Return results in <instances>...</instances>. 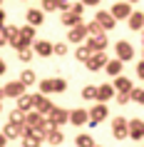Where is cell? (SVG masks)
<instances>
[{"mask_svg": "<svg viewBox=\"0 0 144 147\" xmlns=\"http://www.w3.org/2000/svg\"><path fill=\"white\" fill-rule=\"evenodd\" d=\"M127 3H139V0H127Z\"/></svg>", "mask_w": 144, "mask_h": 147, "instance_id": "7dc6e473", "label": "cell"}, {"mask_svg": "<svg viewBox=\"0 0 144 147\" xmlns=\"http://www.w3.org/2000/svg\"><path fill=\"white\" fill-rule=\"evenodd\" d=\"M60 8V3H57V0H42V13H52V10H57Z\"/></svg>", "mask_w": 144, "mask_h": 147, "instance_id": "d6a6232c", "label": "cell"}, {"mask_svg": "<svg viewBox=\"0 0 144 147\" xmlns=\"http://www.w3.org/2000/svg\"><path fill=\"white\" fill-rule=\"evenodd\" d=\"M20 82H23L25 87L35 85V70H23V75H20Z\"/></svg>", "mask_w": 144, "mask_h": 147, "instance_id": "83f0119b", "label": "cell"}, {"mask_svg": "<svg viewBox=\"0 0 144 147\" xmlns=\"http://www.w3.org/2000/svg\"><path fill=\"white\" fill-rule=\"evenodd\" d=\"M55 105L52 102H50V97H47V95H35V110H38L40 115H47V112H50V110H52Z\"/></svg>", "mask_w": 144, "mask_h": 147, "instance_id": "5bb4252c", "label": "cell"}, {"mask_svg": "<svg viewBox=\"0 0 144 147\" xmlns=\"http://www.w3.org/2000/svg\"><path fill=\"white\" fill-rule=\"evenodd\" d=\"M94 147H102V145H94Z\"/></svg>", "mask_w": 144, "mask_h": 147, "instance_id": "f907efd6", "label": "cell"}, {"mask_svg": "<svg viewBox=\"0 0 144 147\" xmlns=\"http://www.w3.org/2000/svg\"><path fill=\"white\" fill-rule=\"evenodd\" d=\"M87 112H90V122L87 125H92V127H97V125L102 122V120H107V115H109V110H107L104 102H97V105L92 110H87Z\"/></svg>", "mask_w": 144, "mask_h": 147, "instance_id": "7a4b0ae2", "label": "cell"}, {"mask_svg": "<svg viewBox=\"0 0 144 147\" xmlns=\"http://www.w3.org/2000/svg\"><path fill=\"white\" fill-rule=\"evenodd\" d=\"M70 125H75V127H82V125H87L90 122V112L84 107H77V110H72L70 112V120H67Z\"/></svg>", "mask_w": 144, "mask_h": 147, "instance_id": "ba28073f", "label": "cell"}, {"mask_svg": "<svg viewBox=\"0 0 144 147\" xmlns=\"http://www.w3.org/2000/svg\"><path fill=\"white\" fill-rule=\"evenodd\" d=\"M25 132V125H17V122H8L5 125V130H3V135L8 140H15V137H23Z\"/></svg>", "mask_w": 144, "mask_h": 147, "instance_id": "e0dca14e", "label": "cell"}, {"mask_svg": "<svg viewBox=\"0 0 144 147\" xmlns=\"http://www.w3.org/2000/svg\"><path fill=\"white\" fill-rule=\"evenodd\" d=\"M82 97H84V100H94V97H97V87H94V85H87L82 90Z\"/></svg>", "mask_w": 144, "mask_h": 147, "instance_id": "836d02e7", "label": "cell"}, {"mask_svg": "<svg viewBox=\"0 0 144 147\" xmlns=\"http://www.w3.org/2000/svg\"><path fill=\"white\" fill-rule=\"evenodd\" d=\"M127 25L129 30H144V13H132L127 18Z\"/></svg>", "mask_w": 144, "mask_h": 147, "instance_id": "44dd1931", "label": "cell"}, {"mask_svg": "<svg viewBox=\"0 0 144 147\" xmlns=\"http://www.w3.org/2000/svg\"><path fill=\"white\" fill-rule=\"evenodd\" d=\"M122 67H124V62H122V60H117V57H114V60H107V65H104V70L109 72V75H112V78L122 75Z\"/></svg>", "mask_w": 144, "mask_h": 147, "instance_id": "603a6c76", "label": "cell"}, {"mask_svg": "<svg viewBox=\"0 0 144 147\" xmlns=\"http://www.w3.org/2000/svg\"><path fill=\"white\" fill-rule=\"evenodd\" d=\"M107 45H109V40H107V35L102 32V35H94V38L87 40V47H90L92 53H104Z\"/></svg>", "mask_w": 144, "mask_h": 147, "instance_id": "9c48e42d", "label": "cell"}, {"mask_svg": "<svg viewBox=\"0 0 144 147\" xmlns=\"http://www.w3.org/2000/svg\"><path fill=\"white\" fill-rule=\"evenodd\" d=\"M17 57H20V62H30L32 60V50L30 47H23V50H17Z\"/></svg>", "mask_w": 144, "mask_h": 147, "instance_id": "e575fe53", "label": "cell"}, {"mask_svg": "<svg viewBox=\"0 0 144 147\" xmlns=\"http://www.w3.org/2000/svg\"><path fill=\"white\" fill-rule=\"evenodd\" d=\"M67 90V80L65 78H55V92H65Z\"/></svg>", "mask_w": 144, "mask_h": 147, "instance_id": "8d00e7d4", "label": "cell"}, {"mask_svg": "<svg viewBox=\"0 0 144 147\" xmlns=\"http://www.w3.org/2000/svg\"><path fill=\"white\" fill-rule=\"evenodd\" d=\"M32 50H35V55H40V57H50V55H52V42H50V40H35V42H32Z\"/></svg>", "mask_w": 144, "mask_h": 147, "instance_id": "7c38bea8", "label": "cell"}, {"mask_svg": "<svg viewBox=\"0 0 144 147\" xmlns=\"http://www.w3.org/2000/svg\"><path fill=\"white\" fill-rule=\"evenodd\" d=\"M104 65H107V55H104V53H92L90 57H87V62H84V67L90 70V72L104 70Z\"/></svg>", "mask_w": 144, "mask_h": 147, "instance_id": "5b68a950", "label": "cell"}, {"mask_svg": "<svg viewBox=\"0 0 144 147\" xmlns=\"http://www.w3.org/2000/svg\"><path fill=\"white\" fill-rule=\"evenodd\" d=\"M17 38H20V28H15V25H3V40H5V45H13Z\"/></svg>", "mask_w": 144, "mask_h": 147, "instance_id": "d6986e66", "label": "cell"}, {"mask_svg": "<svg viewBox=\"0 0 144 147\" xmlns=\"http://www.w3.org/2000/svg\"><path fill=\"white\" fill-rule=\"evenodd\" d=\"M15 107L20 110V112H30V110H35V95H20L15 102Z\"/></svg>", "mask_w": 144, "mask_h": 147, "instance_id": "9a60e30c", "label": "cell"}, {"mask_svg": "<svg viewBox=\"0 0 144 147\" xmlns=\"http://www.w3.org/2000/svg\"><path fill=\"white\" fill-rule=\"evenodd\" d=\"M109 13H112L114 20H127L132 15V3H114Z\"/></svg>", "mask_w": 144, "mask_h": 147, "instance_id": "52a82bcc", "label": "cell"}, {"mask_svg": "<svg viewBox=\"0 0 144 147\" xmlns=\"http://www.w3.org/2000/svg\"><path fill=\"white\" fill-rule=\"evenodd\" d=\"M67 120H70V110H65V107H52L50 112H47L50 127H60V125H65Z\"/></svg>", "mask_w": 144, "mask_h": 147, "instance_id": "6da1fadb", "label": "cell"}, {"mask_svg": "<svg viewBox=\"0 0 144 147\" xmlns=\"http://www.w3.org/2000/svg\"><path fill=\"white\" fill-rule=\"evenodd\" d=\"M57 3H70V0H57Z\"/></svg>", "mask_w": 144, "mask_h": 147, "instance_id": "bcb514c9", "label": "cell"}, {"mask_svg": "<svg viewBox=\"0 0 144 147\" xmlns=\"http://www.w3.org/2000/svg\"><path fill=\"white\" fill-rule=\"evenodd\" d=\"M114 53H117V60H122V62L134 60V47L129 45L127 40H119V42H114Z\"/></svg>", "mask_w": 144, "mask_h": 147, "instance_id": "3957f363", "label": "cell"}, {"mask_svg": "<svg viewBox=\"0 0 144 147\" xmlns=\"http://www.w3.org/2000/svg\"><path fill=\"white\" fill-rule=\"evenodd\" d=\"M45 137H47V142H50V145H62L65 135H62V130H60V127H50Z\"/></svg>", "mask_w": 144, "mask_h": 147, "instance_id": "7402d4cb", "label": "cell"}, {"mask_svg": "<svg viewBox=\"0 0 144 147\" xmlns=\"http://www.w3.org/2000/svg\"><path fill=\"white\" fill-rule=\"evenodd\" d=\"M129 102H132L129 92H117V105H129Z\"/></svg>", "mask_w": 144, "mask_h": 147, "instance_id": "f35d334b", "label": "cell"}, {"mask_svg": "<svg viewBox=\"0 0 144 147\" xmlns=\"http://www.w3.org/2000/svg\"><path fill=\"white\" fill-rule=\"evenodd\" d=\"M3 95L5 97H20V95H25V85L20 82V80H13V82H8V85L3 87Z\"/></svg>", "mask_w": 144, "mask_h": 147, "instance_id": "30bf717a", "label": "cell"}, {"mask_svg": "<svg viewBox=\"0 0 144 147\" xmlns=\"http://www.w3.org/2000/svg\"><path fill=\"white\" fill-rule=\"evenodd\" d=\"M75 145H77V147H94V140H92L90 135H77Z\"/></svg>", "mask_w": 144, "mask_h": 147, "instance_id": "f546056e", "label": "cell"}, {"mask_svg": "<svg viewBox=\"0 0 144 147\" xmlns=\"http://www.w3.org/2000/svg\"><path fill=\"white\" fill-rule=\"evenodd\" d=\"M70 13H75L77 18H82V13H84V5H82V3H70Z\"/></svg>", "mask_w": 144, "mask_h": 147, "instance_id": "74e56055", "label": "cell"}, {"mask_svg": "<svg viewBox=\"0 0 144 147\" xmlns=\"http://www.w3.org/2000/svg\"><path fill=\"white\" fill-rule=\"evenodd\" d=\"M25 18H27V25H32V28H40V25L45 23V13L38 10V8H30Z\"/></svg>", "mask_w": 144, "mask_h": 147, "instance_id": "2e32d148", "label": "cell"}, {"mask_svg": "<svg viewBox=\"0 0 144 147\" xmlns=\"http://www.w3.org/2000/svg\"><path fill=\"white\" fill-rule=\"evenodd\" d=\"M52 55H67V45L65 42H52Z\"/></svg>", "mask_w": 144, "mask_h": 147, "instance_id": "d590c367", "label": "cell"}, {"mask_svg": "<svg viewBox=\"0 0 144 147\" xmlns=\"http://www.w3.org/2000/svg\"><path fill=\"white\" fill-rule=\"evenodd\" d=\"M3 45H5V42H3V40H0V47H3Z\"/></svg>", "mask_w": 144, "mask_h": 147, "instance_id": "681fc988", "label": "cell"}, {"mask_svg": "<svg viewBox=\"0 0 144 147\" xmlns=\"http://www.w3.org/2000/svg\"><path fill=\"white\" fill-rule=\"evenodd\" d=\"M84 28H87V35H90V38H94V35H102V32H104L102 28H99V23H97V20H92V23H87Z\"/></svg>", "mask_w": 144, "mask_h": 147, "instance_id": "f1b7e54d", "label": "cell"}, {"mask_svg": "<svg viewBox=\"0 0 144 147\" xmlns=\"http://www.w3.org/2000/svg\"><path fill=\"white\" fill-rule=\"evenodd\" d=\"M114 90H117V92H129V90H132V87H134V85H132V80H129V78H124V75H117V78H114Z\"/></svg>", "mask_w": 144, "mask_h": 147, "instance_id": "ffe728a7", "label": "cell"}, {"mask_svg": "<svg viewBox=\"0 0 144 147\" xmlns=\"http://www.w3.org/2000/svg\"><path fill=\"white\" fill-rule=\"evenodd\" d=\"M112 135L117 140H127L129 137V120H124V117H114V120H112Z\"/></svg>", "mask_w": 144, "mask_h": 147, "instance_id": "277c9868", "label": "cell"}, {"mask_svg": "<svg viewBox=\"0 0 144 147\" xmlns=\"http://www.w3.org/2000/svg\"><path fill=\"white\" fill-rule=\"evenodd\" d=\"M87 40V28H84V23H77L70 28L67 32V42H84Z\"/></svg>", "mask_w": 144, "mask_h": 147, "instance_id": "8992f818", "label": "cell"}, {"mask_svg": "<svg viewBox=\"0 0 144 147\" xmlns=\"http://www.w3.org/2000/svg\"><path fill=\"white\" fill-rule=\"evenodd\" d=\"M40 92H42V95H50V92H55V78L40 80Z\"/></svg>", "mask_w": 144, "mask_h": 147, "instance_id": "4316f807", "label": "cell"}, {"mask_svg": "<svg viewBox=\"0 0 144 147\" xmlns=\"http://www.w3.org/2000/svg\"><path fill=\"white\" fill-rule=\"evenodd\" d=\"M5 70H8V65H5V60L0 57V75H5Z\"/></svg>", "mask_w": 144, "mask_h": 147, "instance_id": "60d3db41", "label": "cell"}, {"mask_svg": "<svg viewBox=\"0 0 144 147\" xmlns=\"http://www.w3.org/2000/svg\"><path fill=\"white\" fill-rule=\"evenodd\" d=\"M5 142H8V137H5V135L0 132V147H5Z\"/></svg>", "mask_w": 144, "mask_h": 147, "instance_id": "7bdbcfd3", "label": "cell"}, {"mask_svg": "<svg viewBox=\"0 0 144 147\" xmlns=\"http://www.w3.org/2000/svg\"><path fill=\"white\" fill-rule=\"evenodd\" d=\"M142 45H144V30H142Z\"/></svg>", "mask_w": 144, "mask_h": 147, "instance_id": "f6af8a7d", "label": "cell"}, {"mask_svg": "<svg viewBox=\"0 0 144 147\" xmlns=\"http://www.w3.org/2000/svg\"><path fill=\"white\" fill-rule=\"evenodd\" d=\"M137 75H139V80H144V60L137 62Z\"/></svg>", "mask_w": 144, "mask_h": 147, "instance_id": "ab89813d", "label": "cell"}, {"mask_svg": "<svg viewBox=\"0 0 144 147\" xmlns=\"http://www.w3.org/2000/svg\"><path fill=\"white\" fill-rule=\"evenodd\" d=\"M10 122H17V125H25V112H20V110H13V112H10V117H8Z\"/></svg>", "mask_w": 144, "mask_h": 147, "instance_id": "1f68e13d", "label": "cell"}, {"mask_svg": "<svg viewBox=\"0 0 144 147\" xmlns=\"http://www.w3.org/2000/svg\"><path fill=\"white\" fill-rule=\"evenodd\" d=\"M129 95H132V100H134V102L144 105V87H132V90H129Z\"/></svg>", "mask_w": 144, "mask_h": 147, "instance_id": "4dcf8cb0", "label": "cell"}, {"mask_svg": "<svg viewBox=\"0 0 144 147\" xmlns=\"http://www.w3.org/2000/svg\"><path fill=\"white\" fill-rule=\"evenodd\" d=\"M0 112H3V102H0Z\"/></svg>", "mask_w": 144, "mask_h": 147, "instance_id": "c3c4849f", "label": "cell"}, {"mask_svg": "<svg viewBox=\"0 0 144 147\" xmlns=\"http://www.w3.org/2000/svg\"><path fill=\"white\" fill-rule=\"evenodd\" d=\"M129 137L132 140H144V120L142 117L129 120Z\"/></svg>", "mask_w": 144, "mask_h": 147, "instance_id": "8fae6325", "label": "cell"}, {"mask_svg": "<svg viewBox=\"0 0 144 147\" xmlns=\"http://www.w3.org/2000/svg\"><path fill=\"white\" fill-rule=\"evenodd\" d=\"M5 25V13H3V8H0V28Z\"/></svg>", "mask_w": 144, "mask_h": 147, "instance_id": "ee69618b", "label": "cell"}, {"mask_svg": "<svg viewBox=\"0 0 144 147\" xmlns=\"http://www.w3.org/2000/svg\"><path fill=\"white\" fill-rule=\"evenodd\" d=\"M82 5H99V0H80Z\"/></svg>", "mask_w": 144, "mask_h": 147, "instance_id": "b9f144b4", "label": "cell"}, {"mask_svg": "<svg viewBox=\"0 0 144 147\" xmlns=\"http://www.w3.org/2000/svg\"><path fill=\"white\" fill-rule=\"evenodd\" d=\"M77 23H82V18H77L75 13H70V10H65V13H62V25L72 28V25H77Z\"/></svg>", "mask_w": 144, "mask_h": 147, "instance_id": "d4e9b609", "label": "cell"}, {"mask_svg": "<svg viewBox=\"0 0 144 147\" xmlns=\"http://www.w3.org/2000/svg\"><path fill=\"white\" fill-rule=\"evenodd\" d=\"M20 40H25L27 45H32V42H35V28H32V25L20 28Z\"/></svg>", "mask_w": 144, "mask_h": 147, "instance_id": "cb8c5ba5", "label": "cell"}, {"mask_svg": "<svg viewBox=\"0 0 144 147\" xmlns=\"http://www.w3.org/2000/svg\"><path fill=\"white\" fill-rule=\"evenodd\" d=\"M94 20L99 23V28H102V30H112L114 25H117V20L112 18V13H107V10H99Z\"/></svg>", "mask_w": 144, "mask_h": 147, "instance_id": "4fadbf2b", "label": "cell"}, {"mask_svg": "<svg viewBox=\"0 0 144 147\" xmlns=\"http://www.w3.org/2000/svg\"><path fill=\"white\" fill-rule=\"evenodd\" d=\"M90 55H92V50L87 47V42H82V45L75 50V57H77L80 62H87V57H90Z\"/></svg>", "mask_w": 144, "mask_h": 147, "instance_id": "484cf974", "label": "cell"}, {"mask_svg": "<svg viewBox=\"0 0 144 147\" xmlns=\"http://www.w3.org/2000/svg\"><path fill=\"white\" fill-rule=\"evenodd\" d=\"M114 97V87L107 82V85H99L97 87V97H94V102H109Z\"/></svg>", "mask_w": 144, "mask_h": 147, "instance_id": "ac0fdd59", "label": "cell"}]
</instances>
